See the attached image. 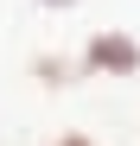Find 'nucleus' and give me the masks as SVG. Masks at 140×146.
I'll use <instances>...</instances> for the list:
<instances>
[{
  "mask_svg": "<svg viewBox=\"0 0 140 146\" xmlns=\"http://www.w3.org/2000/svg\"><path fill=\"white\" fill-rule=\"evenodd\" d=\"M77 70H83V83H127V76H140V38L134 32H89L77 44Z\"/></svg>",
  "mask_w": 140,
  "mask_h": 146,
  "instance_id": "obj_1",
  "label": "nucleus"
},
{
  "mask_svg": "<svg viewBox=\"0 0 140 146\" xmlns=\"http://www.w3.org/2000/svg\"><path fill=\"white\" fill-rule=\"evenodd\" d=\"M32 83L38 89H77L83 83V70H77V57H64V51H32Z\"/></svg>",
  "mask_w": 140,
  "mask_h": 146,
  "instance_id": "obj_2",
  "label": "nucleus"
},
{
  "mask_svg": "<svg viewBox=\"0 0 140 146\" xmlns=\"http://www.w3.org/2000/svg\"><path fill=\"white\" fill-rule=\"evenodd\" d=\"M51 146H102V140H89V133H77V127H70V133H57Z\"/></svg>",
  "mask_w": 140,
  "mask_h": 146,
  "instance_id": "obj_3",
  "label": "nucleus"
},
{
  "mask_svg": "<svg viewBox=\"0 0 140 146\" xmlns=\"http://www.w3.org/2000/svg\"><path fill=\"white\" fill-rule=\"evenodd\" d=\"M45 13H70V7H83V0H38Z\"/></svg>",
  "mask_w": 140,
  "mask_h": 146,
  "instance_id": "obj_4",
  "label": "nucleus"
}]
</instances>
